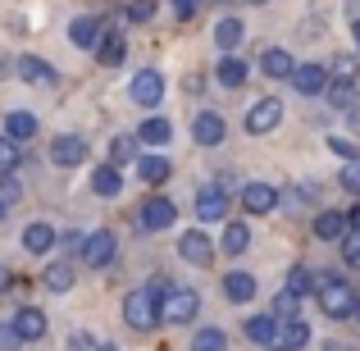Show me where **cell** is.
Segmentation results:
<instances>
[{
  "label": "cell",
  "mask_w": 360,
  "mask_h": 351,
  "mask_svg": "<svg viewBox=\"0 0 360 351\" xmlns=\"http://www.w3.org/2000/svg\"><path fill=\"white\" fill-rule=\"evenodd\" d=\"M5 132L18 141V146H23V141H32V137H37V115H27V110H14V115L5 119Z\"/></svg>",
  "instance_id": "484cf974"
},
{
  "label": "cell",
  "mask_w": 360,
  "mask_h": 351,
  "mask_svg": "<svg viewBox=\"0 0 360 351\" xmlns=\"http://www.w3.org/2000/svg\"><path fill=\"white\" fill-rule=\"evenodd\" d=\"M174 219H178V210H174V201H165V196H150V201L141 205V215H137V224L146 233H165Z\"/></svg>",
  "instance_id": "8992f818"
},
{
  "label": "cell",
  "mask_w": 360,
  "mask_h": 351,
  "mask_svg": "<svg viewBox=\"0 0 360 351\" xmlns=\"http://www.w3.org/2000/svg\"><path fill=\"white\" fill-rule=\"evenodd\" d=\"M342 233H347V215H338V210H319L315 215V237L319 242H338Z\"/></svg>",
  "instance_id": "7402d4cb"
},
{
  "label": "cell",
  "mask_w": 360,
  "mask_h": 351,
  "mask_svg": "<svg viewBox=\"0 0 360 351\" xmlns=\"http://www.w3.org/2000/svg\"><path fill=\"white\" fill-rule=\"evenodd\" d=\"M356 73H360L356 55H333V78H356Z\"/></svg>",
  "instance_id": "ab89813d"
},
{
  "label": "cell",
  "mask_w": 360,
  "mask_h": 351,
  "mask_svg": "<svg viewBox=\"0 0 360 351\" xmlns=\"http://www.w3.org/2000/svg\"><path fill=\"white\" fill-rule=\"evenodd\" d=\"M192 347L196 351H224V347H229V333H224V328H201Z\"/></svg>",
  "instance_id": "e575fe53"
},
{
  "label": "cell",
  "mask_w": 360,
  "mask_h": 351,
  "mask_svg": "<svg viewBox=\"0 0 360 351\" xmlns=\"http://www.w3.org/2000/svg\"><path fill=\"white\" fill-rule=\"evenodd\" d=\"M278 123H283V101L278 96H260L246 110V132H251V137H264V132H274Z\"/></svg>",
  "instance_id": "277c9868"
},
{
  "label": "cell",
  "mask_w": 360,
  "mask_h": 351,
  "mask_svg": "<svg viewBox=\"0 0 360 351\" xmlns=\"http://www.w3.org/2000/svg\"><path fill=\"white\" fill-rule=\"evenodd\" d=\"M352 37H356V51H360V18H352Z\"/></svg>",
  "instance_id": "f907efd6"
},
{
  "label": "cell",
  "mask_w": 360,
  "mask_h": 351,
  "mask_svg": "<svg viewBox=\"0 0 360 351\" xmlns=\"http://www.w3.org/2000/svg\"><path fill=\"white\" fill-rule=\"evenodd\" d=\"M297 310H301V292L283 288L278 297H274V315H278V319H292V315H297Z\"/></svg>",
  "instance_id": "d6a6232c"
},
{
  "label": "cell",
  "mask_w": 360,
  "mask_h": 351,
  "mask_svg": "<svg viewBox=\"0 0 360 351\" xmlns=\"http://www.w3.org/2000/svg\"><path fill=\"white\" fill-rule=\"evenodd\" d=\"M169 174H174V169H169L165 155H141L137 160V178H141V183H150V187H160Z\"/></svg>",
  "instance_id": "cb8c5ba5"
},
{
  "label": "cell",
  "mask_w": 360,
  "mask_h": 351,
  "mask_svg": "<svg viewBox=\"0 0 360 351\" xmlns=\"http://www.w3.org/2000/svg\"><path fill=\"white\" fill-rule=\"evenodd\" d=\"M214 78H219V87H242V82H246V60H238V55H224L219 69H214Z\"/></svg>",
  "instance_id": "4316f807"
},
{
  "label": "cell",
  "mask_w": 360,
  "mask_h": 351,
  "mask_svg": "<svg viewBox=\"0 0 360 351\" xmlns=\"http://www.w3.org/2000/svg\"><path fill=\"white\" fill-rule=\"evenodd\" d=\"M356 315H360V301H356Z\"/></svg>",
  "instance_id": "db71d44e"
},
{
  "label": "cell",
  "mask_w": 360,
  "mask_h": 351,
  "mask_svg": "<svg viewBox=\"0 0 360 351\" xmlns=\"http://www.w3.org/2000/svg\"><path fill=\"white\" fill-rule=\"evenodd\" d=\"M178 255H183L187 264H196V269H205V264L214 260V242L201 229H192V233H183V242H178Z\"/></svg>",
  "instance_id": "ba28073f"
},
{
  "label": "cell",
  "mask_w": 360,
  "mask_h": 351,
  "mask_svg": "<svg viewBox=\"0 0 360 351\" xmlns=\"http://www.w3.org/2000/svg\"><path fill=\"white\" fill-rule=\"evenodd\" d=\"M192 137L201 141V146H219V141L229 137V128H224V119L214 115V110H205V115L192 119Z\"/></svg>",
  "instance_id": "5bb4252c"
},
{
  "label": "cell",
  "mask_w": 360,
  "mask_h": 351,
  "mask_svg": "<svg viewBox=\"0 0 360 351\" xmlns=\"http://www.w3.org/2000/svg\"><path fill=\"white\" fill-rule=\"evenodd\" d=\"M9 283H14V274H9L5 264H0V292H9Z\"/></svg>",
  "instance_id": "681fc988"
},
{
  "label": "cell",
  "mask_w": 360,
  "mask_h": 351,
  "mask_svg": "<svg viewBox=\"0 0 360 351\" xmlns=\"http://www.w3.org/2000/svg\"><path fill=\"white\" fill-rule=\"evenodd\" d=\"M255 292H260V283H255L251 274H242V269H233L229 279H224V297H229V301H238V306L255 301Z\"/></svg>",
  "instance_id": "2e32d148"
},
{
  "label": "cell",
  "mask_w": 360,
  "mask_h": 351,
  "mask_svg": "<svg viewBox=\"0 0 360 351\" xmlns=\"http://www.w3.org/2000/svg\"><path fill=\"white\" fill-rule=\"evenodd\" d=\"M260 69L269 73V78H292V69H297V64H292L288 51H278V46H274V51L260 55Z\"/></svg>",
  "instance_id": "83f0119b"
},
{
  "label": "cell",
  "mask_w": 360,
  "mask_h": 351,
  "mask_svg": "<svg viewBox=\"0 0 360 351\" xmlns=\"http://www.w3.org/2000/svg\"><path fill=\"white\" fill-rule=\"evenodd\" d=\"M288 288L301 292V297H306V292H315V279H310V269H301V264H297V269L288 274Z\"/></svg>",
  "instance_id": "f35d334b"
},
{
  "label": "cell",
  "mask_w": 360,
  "mask_h": 351,
  "mask_svg": "<svg viewBox=\"0 0 360 351\" xmlns=\"http://www.w3.org/2000/svg\"><path fill=\"white\" fill-rule=\"evenodd\" d=\"M14 169H18V141L5 132L0 137V174H14Z\"/></svg>",
  "instance_id": "d590c367"
},
{
  "label": "cell",
  "mask_w": 360,
  "mask_h": 351,
  "mask_svg": "<svg viewBox=\"0 0 360 351\" xmlns=\"http://www.w3.org/2000/svg\"><path fill=\"white\" fill-rule=\"evenodd\" d=\"M123 319H128V328H137V333L155 328L160 324V283L128 292V297H123Z\"/></svg>",
  "instance_id": "3957f363"
},
{
  "label": "cell",
  "mask_w": 360,
  "mask_h": 351,
  "mask_svg": "<svg viewBox=\"0 0 360 351\" xmlns=\"http://www.w3.org/2000/svg\"><path fill=\"white\" fill-rule=\"evenodd\" d=\"M342 260L352 264V269H360V233H352V237L342 242Z\"/></svg>",
  "instance_id": "b9f144b4"
},
{
  "label": "cell",
  "mask_w": 360,
  "mask_h": 351,
  "mask_svg": "<svg viewBox=\"0 0 360 351\" xmlns=\"http://www.w3.org/2000/svg\"><path fill=\"white\" fill-rule=\"evenodd\" d=\"M69 42L78 46V51H91V46H101V18L96 14H78L69 23Z\"/></svg>",
  "instance_id": "4fadbf2b"
},
{
  "label": "cell",
  "mask_w": 360,
  "mask_h": 351,
  "mask_svg": "<svg viewBox=\"0 0 360 351\" xmlns=\"http://www.w3.org/2000/svg\"><path fill=\"white\" fill-rule=\"evenodd\" d=\"M347 123H352V132H360V106L347 110Z\"/></svg>",
  "instance_id": "7dc6e473"
},
{
  "label": "cell",
  "mask_w": 360,
  "mask_h": 351,
  "mask_svg": "<svg viewBox=\"0 0 360 351\" xmlns=\"http://www.w3.org/2000/svg\"><path fill=\"white\" fill-rule=\"evenodd\" d=\"M96 51H101V64H105V69H119L123 55H128V46H123V37H119V32H105Z\"/></svg>",
  "instance_id": "f1b7e54d"
},
{
  "label": "cell",
  "mask_w": 360,
  "mask_h": 351,
  "mask_svg": "<svg viewBox=\"0 0 360 351\" xmlns=\"http://www.w3.org/2000/svg\"><path fill=\"white\" fill-rule=\"evenodd\" d=\"M242 32H246V27H242V18H224V23L214 27V42H219L224 51H233V46L242 42Z\"/></svg>",
  "instance_id": "1f68e13d"
},
{
  "label": "cell",
  "mask_w": 360,
  "mask_h": 351,
  "mask_svg": "<svg viewBox=\"0 0 360 351\" xmlns=\"http://www.w3.org/2000/svg\"><path fill=\"white\" fill-rule=\"evenodd\" d=\"M201 297L192 288H178V283H160V324H192Z\"/></svg>",
  "instance_id": "7a4b0ae2"
},
{
  "label": "cell",
  "mask_w": 360,
  "mask_h": 351,
  "mask_svg": "<svg viewBox=\"0 0 360 351\" xmlns=\"http://www.w3.org/2000/svg\"><path fill=\"white\" fill-rule=\"evenodd\" d=\"M18 343V333H14V324H0V347H14Z\"/></svg>",
  "instance_id": "f6af8a7d"
},
{
  "label": "cell",
  "mask_w": 360,
  "mask_h": 351,
  "mask_svg": "<svg viewBox=\"0 0 360 351\" xmlns=\"http://www.w3.org/2000/svg\"><path fill=\"white\" fill-rule=\"evenodd\" d=\"M51 246H55V229H51V224H27V229H23V251L46 255Z\"/></svg>",
  "instance_id": "44dd1931"
},
{
  "label": "cell",
  "mask_w": 360,
  "mask_h": 351,
  "mask_svg": "<svg viewBox=\"0 0 360 351\" xmlns=\"http://www.w3.org/2000/svg\"><path fill=\"white\" fill-rule=\"evenodd\" d=\"M174 14L178 18H192L196 14V0H174Z\"/></svg>",
  "instance_id": "ee69618b"
},
{
  "label": "cell",
  "mask_w": 360,
  "mask_h": 351,
  "mask_svg": "<svg viewBox=\"0 0 360 351\" xmlns=\"http://www.w3.org/2000/svg\"><path fill=\"white\" fill-rule=\"evenodd\" d=\"M137 132H132V137H115V141H110V160H115V165H128V160L132 155H137Z\"/></svg>",
  "instance_id": "836d02e7"
},
{
  "label": "cell",
  "mask_w": 360,
  "mask_h": 351,
  "mask_svg": "<svg viewBox=\"0 0 360 351\" xmlns=\"http://www.w3.org/2000/svg\"><path fill=\"white\" fill-rule=\"evenodd\" d=\"M155 18V0H132L128 5V23H150Z\"/></svg>",
  "instance_id": "8d00e7d4"
},
{
  "label": "cell",
  "mask_w": 360,
  "mask_h": 351,
  "mask_svg": "<svg viewBox=\"0 0 360 351\" xmlns=\"http://www.w3.org/2000/svg\"><path fill=\"white\" fill-rule=\"evenodd\" d=\"M328 146H333V151H338L342 160H356V146H352L347 137H328Z\"/></svg>",
  "instance_id": "7bdbcfd3"
},
{
  "label": "cell",
  "mask_w": 360,
  "mask_h": 351,
  "mask_svg": "<svg viewBox=\"0 0 360 351\" xmlns=\"http://www.w3.org/2000/svg\"><path fill=\"white\" fill-rule=\"evenodd\" d=\"M324 87H328L324 64H297V69H292V91H301V96H324Z\"/></svg>",
  "instance_id": "9c48e42d"
},
{
  "label": "cell",
  "mask_w": 360,
  "mask_h": 351,
  "mask_svg": "<svg viewBox=\"0 0 360 351\" xmlns=\"http://www.w3.org/2000/svg\"><path fill=\"white\" fill-rule=\"evenodd\" d=\"M278 343H283V347H306V343H310V328L301 324L297 315H292V319H283V333H278Z\"/></svg>",
  "instance_id": "4dcf8cb0"
},
{
  "label": "cell",
  "mask_w": 360,
  "mask_h": 351,
  "mask_svg": "<svg viewBox=\"0 0 360 351\" xmlns=\"http://www.w3.org/2000/svg\"><path fill=\"white\" fill-rule=\"evenodd\" d=\"M324 96H328V106H333V110H352L356 106V78H328Z\"/></svg>",
  "instance_id": "ffe728a7"
},
{
  "label": "cell",
  "mask_w": 360,
  "mask_h": 351,
  "mask_svg": "<svg viewBox=\"0 0 360 351\" xmlns=\"http://www.w3.org/2000/svg\"><path fill=\"white\" fill-rule=\"evenodd\" d=\"M338 183H342L347 192H356V196H360V155H356V160H347V169L338 174Z\"/></svg>",
  "instance_id": "74e56055"
},
{
  "label": "cell",
  "mask_w": 360,
  "mask_h": 351,
  "mask_svg": "<svg viewBox=\"0 0 360 351\" xmlns=\"http://www.w3.org/2000/svg\"><path fill=\"white\" fill-rule=\"evenodd\" d=\"M219 246H224L229 255H246V251H251V229H246V224H229Z\"/></svg>",
  "instance_id": "f546056e"
},
{
  "label": "cell",
  "mask_w": 360,
  "mask_h": 351,
  "mask_svg": "<svg viewBox=\"0 0 360 351\" xmlns=\"http://www.w3.org/2000/svg\"><path fill=\"white\" fill-rule=\"evenodd\" d=\"M9 324H14V333H18V343H37V338L46 333V315L37 306H23L18 310L14 319H9Z\"/></svg>",
  "instance_id": "9a60e30c"
},
{
  "label": "cell",
  "mask_w": 360,
  "mask_h": 351,
  "mask_svg": "<svg viewBox=\"0 0 360 351\" xmlns=\"http://www.w3.org/2000/svg\"><path fill=\"white\" fill-rule=\"evenodd\" d=\"M274 205H278V192L269 183H246L242 187V210L246 215H269Z\"/></svg>",
  "instance_id": "8fae6325"
},
{
  "label": "cell",
  "mask_w": 360,
  "mask_h": 351,
  "mask_svg": "<svg viewBox=\"0 0 360 351\" xmlns=\"http://www.w3.org/2000/svg\"><path fill=\"white\" fill-rule=\"evenodd\" d=\"M246 5H269V0H246Z\"/></svg>",
  "instance_id": "f5cc1de1"
},
{
  "label": "cell",
  "mask_w": 360,
  "mask_h": 351,
  "mask_svg": "<svg viewBox=\"0 0 360 351\" xmlns=\"http://www.w3.org/2000/svg\"><path fill=\"white\" fill-rule=\"evenodd\" d=\"M246 338H251L255 347L278 343V315H251L246 319Z\"/></svg>",
  "instance_id": "ac0fdd59"
},
{
  "label": "cell",
  "mask_w": 360,
  "mask_h": 351,
  "mask_svg": "<svg viewBox=\"0 0 360 351\" xmlns=\"http://www.w3.org/2000/svg\"><path fill=\"white\" fill-rule=\"evenodd\" d=\"M51 160H55L60 169L82 165V160H87V141L73 137V132H64V137H55V141H51Z\"/></svg>",
  "instance_id": "30bf717a"
},
{
  "label": "cell",
  "mask_w": 360,
  "mask_h": 351,
  "mask_svg": "<svg viewBox=\"0 0 360 351\" xmlns=\"http://www.w3.org/2000/svg\"><path fill=\"white\" fill-rule=\"evenodd\" d=\"M18 196H23V187H18V178H14V174H0V201H5V205H14Z\"/></svg>",
  "instance_id": "60d3db41"
},
{
  "label": "cell",
  "mask_w": 360,
  "mask_h": 351,
  "mask_svg": "<svg viewBox=\"0 0 360 351\" xmlns=\"http://www.w3.org/2000/svg\"><path fill=\"white\" fill-rule=\"evenodd\" d=\"M137 137L146 141V146H169V141H174V123L155 115V119H146V123L137 128Z\"/></svg>",
  "instance_id": "603a6c76"
},
{
  "label": "cell",
  "mask_w": 360,
  "mask_h": 351,
  "mask_svg": "<svg viewBox=\"0 0 360 351\" xmlns=\"http://www.w3.org/2000/svg\"><path fill=\"white\" fill-rule=\"evenodd\" d=\"M347 224H352V229H356V233H360V201H356V205H352V215H347Z\"/></svg>",
  "instance_id": "c3c4849f"
},
{
  "label": "cell",
  "mask_w": 360,
  "mask_h": 351,
  "mask_svg": "<svg viewBox=\"0 0 360 351\" xmlns=\"http://www.w3.org/2000/svg\"><path fill=\"white\" fill-rule=\"evenodd\" d=\"M128 91H132V101H137L141 110H155L160 101H165V78H160L155 69H141L137 78H132V87H128Z\"/></svg>",
  "instance_id": "5b68a950"
},
{
  "label": "cell",
  "mask_w": 360,
  "mask_h": 351,
  "mask_svg": "<svg viewBox=\"0 0 360 351\" xmlns=\"http://www.w3.org/2000/svg\"><path fill=\"white\" fill-rule=\"evenodd\" d=\"M41 283H46L51 292H69L73 283H78V279H73V260H55V264H46Z\"/></svg>",
  "instance_id": "d4e9b609"
},
{
  "label": "cell",
  "mask_w": 360,
  "mask_h": 351,
  "mask_svg": "<svg viewBox=\"0 0 360 351\" xmlns=\"http://www.w3.org/2000/svg\"><path fill=\"white\" fill-rule=\"evenodd\" d=\"M315 297H319V310H324L328 319H352L356 315V288L347 279H338V274H324V279H315Z\"/></svg>",
  "instance_id": "6da1fadb"
},
{
  "label": "cell",
  "mask_w": 360,
  "mask_h": 351,
  "mask_svg": "<svg viewBox=\"0 0 360 351\" xmlns=\"http://www.w3.org/2000/svg\"><path fill=\"white\" fill-rule=\"evenodd\" d=\"M115 251H119V242H115V233H91L87 242H82V264H91V269H105L110 260H115Z\"/></svg>",
  "instance_id": "52a82bcc"
},
{
  "label": "cell",
  "mask_w": 360,
  "mask_h": 351,
  "mask_svg": "<svg viewBox=\"0 0 360 351\" xmlns=\"http://www.w3.org/2000/svg\"><path fill=\"white\" fill-rule=\"evenodd\" d=\"M18 78L32 82V87H37V82H41V87H51V82H55V69L41 60V55H23V60H18Z\"/></svg>",
  "instance_id": "d6986e66"
},
{
  "label": "cell",
  "mask_w": 360,
  "mask_h": 351,
  "mask_svg": "<svg viewBox=\"0 0 360 351\" xmlns=\"http://www.w3.org/2000/svg\"><path fill=\"white\" fill-rule=\"evenodd\" d=\"M91 192H96V196H119L123 192V174H119L115 160H105V165L91 174Z\"/></svg>",
  "instance_id": "e0dca14e"
},
{
  "label": "cell",
  "mask_w": 360,
  "mask_h": 351,
  "mask_svg": "<svg viewBox=\"0 0 360 351\" xmlns=\"http://www.w3.org/2000/svg\"><path fill=\"white\" fill-rule=\"evenodd\" d=\"M224 210H229V196H224V187H201V192H196V219H201V224L224 219Z\"/></svg>",
  "instance_id": "7c38bea8"
},
{
  "label": "cell",
  "mask_w": 360,
  "mask_h": 351,
  "mask_svg": "<svg viewBox=\"0 0 360 351\" xmlns=\"http://www.w3.org/2000/svg\"><path fill=\"white\" fill-rule=\"evenodd\" d=\"M69 347H96V338L91 333H69Z\"/></svg>",
  "instance_id": "bcb514c9"
},
{
  "label": "cell",
  "mask_w": 360,
  "mask_h": 351,
  "mask_svg": "<svg viewBox=\"0 0 360 351\" xmlns=\"http://www.w3.org/2000/svg\"><path fill=\"white\" fill-rule=\"evenodd\" d=\"M5 215H9V205H5V201H0V219H5Z\"/></svg>",
  "instance_id": "816d5d0a"
}]
</instances>
